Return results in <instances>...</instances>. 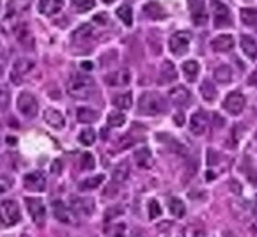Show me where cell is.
Wrapping results in <instances>:
<instances>
[{
  "instance_id": "1",
  "label": "cell",
  "mask_w": 257,
  "mask_h": 237,
  "mask_svg": "<svg viewBox=\"0 0 257 237\" xmlns=\"http://www.w3.org/2000/svg\"><path fill=\"white\" fill-rule=\"evenodd\" d=\"M94 89H96L94 80L87 75H75L67 82V92L75 99H87L93 96Z\"/></svg>"
},
{
  "instance_id": "2",
  "label": "cell",
  "mask_w": 257,
  "mask_h": 237,
  "mask_svg": "<svg viewBox=\"0 0 257 237\" xmlns=\"http://www.w3.org/2000/svg\"><path fill=\"white\" fill-rule=\"evenodd\" d=\"M138 110L146 115H161L167 112V101L156 92H146L138 99Z\"/></svg>"
},
{
  "instance_id": "3",
  "label": "cell",
  "mask_w": 257,
  "mask_h": 237,
  "mask_svg": "<svg viewBox=\"0 0 257 237\" xmlns=\"http://www.w3.org/2000/svg\"><path fill=\"white\" fill-rule=\"evenodd\" d=\"M22 220V212H20V207L14 200H4L0 202V221L7 227H13L18 221Z\"/></svg>"
},
{
  "instance_id": "4",
  "label": "cell",
  "mask_w": 257,
  "mask_h": 237,
  "mask_svg": "<svg viewBox=\"0 0 257 237\" xmlns=\"http://www.w3.org/2000/svg\"><path fill=\"white\" fill-rule=\"evenodd\" d=\"M16 106L20 114L25 115V117L32 118L37 115V110H39V105H37V99L32 96L31 92H22L18 96V101H16Z\"/></svg>"
},
{
  "instance_id": "5",
  "label": "cell",
  "mask_w": 257,
  "mask_h": 237,
  "mask_svg": "<svg viewBox=\"0 0 257 237\" xmlns=\"http://www.w3.org/2000/svg\"><path fill=\"white\" fill-rule=\"evenodd\" d=\"M27 209H29V214H31L32 221H34L37 227H43L44 220H46V209H44V204L41 202L39 198H25Z\"/></svg>"
},
{
  "instance_id": "6",
  "label": "cell",
  "mask_w": 257,
  "mask_h": 237,
  "mask_svg": "<svg viewBox=\"0 0 257 237\" xmlns=\"http://www.w3.org/2000/svg\"><path fill=\"white\" fill-rule=\"evenodd\" d=\"M188 46H190V32L179 30L168 39V48L174 55H183L185 52H188Z\"/></svg>"
},
{
  "instance_id": "7",
  "label": "cell",
  "mask_w": 257,
  "mask_h": 237,
  "mask_svg": "<svg viewBox=\"0 0 257 237\" xmlns=\"http://www.w3.org/2000/svg\"><path fill=\"white\" fill-rule=\"evenodd\" d=\"M69 209L73 211V214L80 216V218H87V216H91L94 212V204L91 198L71 197Z\"/></svg>"
},
{
  "instance_id": "8",
  "label": "cell",
  "mask_w": 257,
  "mask_h": 237,
  "mask_svg": "<svg viewBox=\"0 0 257 237\" xmlns=\"http://www.w3.org/2000/svg\"><path fill=\"white\" fill-rule=\"evenodd\" d=\"M23 186L29 191H34V193L44 191V188H46V176H44L43 172H31L23 179Z\"/></svg>"
},
{
  "instance_id": "9",
  "label": "cell",
  "mask_w": 257,
  "mask_h": 237,
  "mask_svg": "<svg viewBox=\"0 0 257 237\" xmlns=\"http://www.w3.org/2000/svg\"><path fill=\"white\" fill-rule=\"evenodd\" d=\"M245 96L241 92H230L229 96L224 99V108L229 112L230 115H239L245 108Z\"/></svg>"
},
{
  "instance_id": "10",
  "label": "cell",
  "mask_w": 257,
  "mask_h": 237,
  "mask_svg": "<svg viewBox=\"0 0 257 237\" xmlns=\"http://www.w3.org/2000/svg\"><path fill=\"white\" fill-rule=\"evenodd\" d=\"M105 82L110 87H126L129 85L131 82V73L128 69H117V71H112L108 75L105 76Z\"/></svg>"
},
{
  "instance_id": "11",
  "label": "cell",
  "mask_w": 257,
  "mask_h": 237,
  "mask_svg": "<svg viewBox=\"0 0 257 237\" xmlns=\"http://www.w3.org/2000/svg\"><path fill=\"white\" fill-rule=\"evenodd\" d=\"M32 69H34V60H31V59H18V60L14 62L13 75H11L13 84H20V82H22V76L29 75Z\"/></svg>"
},
{
  "instance_id": "12",
  "label": "cell",
  "mask_w": 257,
  "mask_h": 237,
  "mask_svg": "<svg viewBox=\"0 0 257 237\" xmlns=\"http://www.w3.org/2000/svg\"><path fill=\"white\" fill-rule=\"evenodd\" d=\"M213 14H215V27L222 29L230 23V14L225 4H222L220 0H213Z\"/></svg>"
},
{
  "instance_id": "13",
  "label": "cell",
  "mask_w": 257,
  "mask_h": 237,
  "mask_svg": "<svg viewBox=\"0 0 257 237\" xmlns=\"http://www.w3.org/2000/svg\"><path fill=\"white\" fill-rule=\"evenodd\" d=\"M190 129L197 136L204 135L206 129H208V115L204 114V112H195L190 117Z\"/></svg>"
},
{
  "instance_id": "14",
  "label": "cell",
  "mask_w": 257,
  "mask_h": 237,
  "mask_svg": "<svg viewBox=\"0 0 257 237\" xmlns=\"http://www.w3.org/2000/svg\"><path fill=\"white\" fill-rule=\"evenodd\" d=\"M192 5H190V11H192V20L197 27H202L208 23V13H206V9H204V4L200 0H190Z\"/></svg>"
},
{
  "instance_id": "15",
  "label": "cell",
  "mask_w": 257,
  "mask_h": 237,
  "mask_svg": "<svg viewBox=\"0 0 257 237\" xmlns=\"http://www.w3.org/2000/svg\"><path fill=\"white\" fill-rule=\"evenodd\" d=\"M168 97H170V101L174 103V105H186V103L190 101V90L186 87H183V85H176V87H172L170 90H168Z\"/></svg>"
},
{
  "instance_id": "16",
  "label": "cell",
  "mask_w": 257,
  "mask_h": 237,
  "mask_svg": "<svg viewBox=\"0 0 257 237\" xmlns=\"http://www.w3.org/2000/svg\"><path fill=\"white\" fill-rule=\"evenodd\" d=\"M176 78H177V69H176V66H174L172 62L165 60L163 64H161V69H160L158 84H160V85H167V84H170V82H174Z\"/></svg>"
},
{
  "instance_id": "17",
  "label": "cell",
  "mask_w": 257,
  "mask_h": 237,
  "mask_svg": "<svg viewBox=\"0 0 257 237\" xmlns=\"http://www.w3.org/2000/svg\"><path fill=\"white\" fill-rule=\"evenodd\" d=\"M211 48L215 52H230L234 48V37L230 34H222L211 41Z\"/></svg>"
},
{
  "instance_id": "18",
  "label": "cell",
  "mask_w": 257,
  "mask_h": 237,
  "mask_svg": "<svg viewBox=\"0 0 257 237\" xmlns=\"http://www.w3.org/2000/svg\"><path fill=\"white\" fill-rule=\"evenodd\" d=\"M44 122L48 124V126H52L53 129H62L64 127V124H66V120H64V117H62V114L59 110H53V108H48V110H44Z\"/></svg>"
},
{
  "instance_id": "19",
  "label": "cell",
  "mask_w": 257,
  "mask_h": 237,
  "mask_svg": "<svg viewBox=\"0 0 257 237\" xmlns=\"http://www.w3.org/2000/svg\"><path fill=\"white\" fill-rule=\"evenodd\" d=\"M52 211H53V216H55L61 223H71L69 209H67V206L64 202H61V200H53Z\"/></svg>"
},
{
  "instance_id": "20",
  "label": "cell",
  "mask_w": 257,
  "mask_h": 237,
  "mask_svg": "<svg viewBox=\"0 0 257 237\" xmlns=\"http://www.w3.org/2000/svg\"><path fill=\"white\" fill-rule=\"evenodd\" d=\"M239 44H241V50H243L245 55H247L248 59L256 60L257 59V41L254 39V37H250V35H241Z\"/></svg>"
},
{
  "instance_id": "21",
  "label": "cell",
  "mask_w": 257,
  "mask_h": 237,
  "mask_svg": "<svg viewBox=\"0 0 257 237\" xmlns=\"http://www.w3.org/2000/svg\"><path fill=\"white\" fill-rule=\"evenodd\" d=\"M133 158H135V161H137V165L140 168L153 167V154H151V150L147 149V147H140V149L135 150Z\"/></svg>"
},
{
  "instance_id": "22",
  "label": "cell",
  "mask_w": 257,
  "mask_h": 237,
  "mask_svg": "<svg viewBox=\"0 0 257 237\" xmlns=\"http://www.w3.org/2000/svg\"><path fill=\"white\" fill-rule=\"evenodd\" d=\"M62 9V0H41L39 11L46 16H53Z\"/></svg>"
},
{
  "instance_id": "23",
  "label": "cell",
  "mask_w": 257,
  "mask_h": 237,
  "mask_svg": "<svg viewBox=\"0 0 257 237\" xmlns=\"http://www.w3.org/2000/svg\"><path fill=\"white\" fill-rule=\"evenodd\" d=\"M142 11H144V14H146L147 18H151V20H161V18L167 16V13L163 11V7L158 5L156 2H147Z\"/></svg>"
},
{
  "instance_id": "24",
  "label": "cell",
  "mask_w": 257,
  "mask_h": 237,
  "mask_svg": "<svg viewBox=\"0 0 257 237\" xmlns=\"http://www.w3.org/2000/svg\"><path fill=\"white\" fill-rule=\"evenodd\" d=\"M16 37H18V41L25 46L27 50H32L34 48V37H32V34H31V30L27 29L25 25H22L20 29L16 30Z\"/></svg>"
},
{
  "instance_id": "25",
  "label": "cell",
  "mask_w": 257,
  "mask_h": 237,
  "mask_svg": "<svg viewBox=\"0 0 257 237\" xmlns=\"http://www.w3.org/2000/svg\"><path fill=\"white\" fill-rule=\"evenodd\" d=\"M168 211L174 218H183L186 214V206L183 202L181 198H170V202H168Z\"/></svg>"
},
{
  "instance_id": "26",
  "label": "cell",
  "mask_w": 257,
  "mask_h": 237,
  "mask_svg": "<svg viewBox=\"0 0 257 237\" xmlns=\"http://www.w3.org/2000/svg\"><path fill=\"white\" fill-rule=\"evenodd\" d=\"M128 176H129V167L126 163L117 165V167L114 168V172H112V179H114V182H117V184L126 182V180H128Z\"/></svg>"
},
{
  "instance_id": "27",
  "label": "cell",
  "mask_w": 257,
  "mask_h": 237,
  "mask_svg": "<svg viewBox=\"0 0 257 237\" xmlns=\"http://www.w3.org/2000/svg\"><path fill=\"white\" fill-rule=\"evenodd\" d=\"M105 182V176H93V177H87L85 180H82L78 184V189L82 191H87V189H96Z\"/></svg>"
},
{
  "instance_id": "28",
  "label": "cell",
  "mask_w": 257,
  "mask_h": 237,
  "mask_svg": "<svg viewBox=\"0 0 257 237\" xmlns=\"http://www.w3.org/2000/svg\"><path fill=\"white\" fill-rule=\"evenodd\" d=\"M213 76H215V80H217L218 84H229L230 80H232V69L229 66H220L213 71Z\"/></svg>"
},
{
  "instance_id": "29",
  "label": "cell",
  "mask_w": 257,
  "mask_h": 237,
  "mask_svg": "<svg viewBox=\"0 0 257 237\" xmlns=\"http://www.w3.org/2000/svg\"><path fill=\"white\" fill-rule=\"evenodd\" d=\"M97 117H99V114L91 110V108H78V112H76V118L84 124L94 122V120H97Z\"/></svg>"
},
{
  "instance_id": "30",
  "label": "cell",
  "mask_w": 257,
  "mask_h": 237,
  "mask_svg": "<svg viewBox=\"0 0 257 237\" xmlns=\"http://www.w3.org/2000/svg\"><path fill=\"white\" fill-rule=\"evenodd\" d=\"M200 96L206 99V101H215L217 99V89H215V85L211 84V82H202V85H200Z\"/></svg>"
},
{
  "instance_id": "31",
  "label": "cell",
  "mask_w": 257,
  "mask_h": 237,
  "mask_svg": "<svg viewBox=\"0 0 257 237\" xmlns=\"http://www.w3.org/2000/svg\"><path fill=\"white\" fill-rule=\"evenodd\" d=\"M131 103H133V97L129 92L119 94V96L114 97V105L115 108H119V110H129V108H131Z\"/></svg>"
},
{
  "instance_id": "32",
  "label": "cell",
  "mask_w": 257,
  "mask_h": 237,
  "mask_svg": "<svg viewBox=\"0 0 257 237\" xmlns=\"http://www.w3.org/2000/svg\"><path fill=\"white\" fill-rule=\"evenodd\" d=\"M239 18H241V23H245V25H257V9H241Z\"/></svg>"
},
{
  "instance_id": "33",
  "label": "cell",
  "mask_w": 257,
  "mask_h": 237,
  "mask_svg": "<svg viewBox=\"0 0 257 237\" xmlns=\"http://www.w3.org/2000/svg\"><path fill=\"white\" fill-rule=\"evenodd\" d=\"M199 64H197V60H186L183 62V73H185L186 76H188V80H195L197 78V75H199Z\"/></svg>"
},
{
  "instance_id": "34",
  "label": "cell",
  "mask_w": 257,
  "mask_h": 237,
  "mask_svg": "<svg viewBox=\"0 0 257 237\" xmlns=\"http://www.w3.org/2000/svg\"><path fill=\"white\" fill-rule=\"evenodd\" d=\"M117 18H119L121 22L124 23V25H131L133 23V13H131V7L129 5H121L119 9H117Z\"/></svg>"
},
{
  "instance_id": "35",
  "label": "cell",
  "mask_w": 257,
  "mask_h": 237,
  "mask_svg": "<svg viewBox=\"0 0 257 237\" xmlns=\"http://www.w3.org/2000/svg\"><path fill=\"white\" fill-rule=\"evenodd\" d=\"M78 142L82 145H85V147L93 145L94 142H96V131H94V129H84V131L78 135Z\"/></svg>"
},
{
  "instance_id": "36",
  "label": "cell",
  "mask_w": 257,
  "mask_h": 237,
  "mask_svg": "<svg viewBox=\"0 0 257 237\" xmlns=\"http://www.w3.org/2000/svg\"><path fill=\"white\" fill-rule=\"evenodd\" d=\"M126 124V117L121 112H110L108 114V126L110 127H121Z\"/></svg>"
},
{
  "instance_id": "37",
  "label": "cell",
  "mask_w": 257,
  "mask_h": 237,
  "mask_svg": "<svg viewBox=\"0 0 257 237\" xmlns=\"http://www.w3.org/2000/svg\"><path fill=\"white\" fill-rule=\"evenodd\" d=\"M71 5L78 11V13H87L94 7V0H71Z\"/></svg>"
},
{
  "instance_id": "38",
  "label": "cell",
  "mask_w": 257,
  "mask_h": 237,
  "mask_svg": "<svg viewBox=\"0 0 257 237\" xmlns=\"http://www.w3.org/2000/svg\"><path fill=\"white\" fill-rule=\"evenodd\" d=\"M94 30L91 25H82L78 30L75 32V39H89V37H93Z\"/></svg>"
},
{
  "instance_id": "39",
  "label": "cell",
  "mask_w": 257,
  "mask_h": 237,
  "mask_svg": "<svg viewBox=\"0 0 257 237\" xmlns=\"http://www.w3.org/2000/svg\"><path fill=\"white\" fill-rule=\"evenodd\" d=\"M149 218L151 220H156V218H160L161 216V207H160V204L156 202V200H149Z\"/></svg>"
},
{
  "instance_id": "40",
  "label": "cell",
  "mask_w": 257,
  "mask_h": 237,
  "mask_svg": "<svg viewBox=\"0 0 257 237\" xmlns=\"http://www.w3.org/2000/svg\"><path fill=\"white\" fill-rule=\"evenodd\" d=\"M96 167V163H94V156L91 152H85L82 154V168L84 170H93Z\"/></svg>"
},
{
  "instance_id": "41",
  "label": "cell",
  "mask_w": 257,
  "mask_h": 237,
  "mask_svg": "<svg viewBox=\"0 0 257 237\" xmlns=\"http://www.w3.org/2000/svg\"><path fill=\"white\" fill-rule=\"evenodd\" d=\"M9 189H11V179H9V177L0 176V193H5V191H9Z\"/></svg>"
},
{
  "instance_id": "42",
  "label": "cell",
  "mask_w": 257,
  "mask_h": 237,
  "mask_svg": "<svg viewBox=\"0 0 257 237\" xmlns=\"http://www.w3.org/2000/svg\"><path fill=\"white\" fill-rule=\"evenodd\" d=\"M7 103H9L7 92H5L4 89H0V110H4L5 106H7Z\"/></svg>"
},
{
  "instance_id": "43",
  "label": "cell",
  "mask_w": 257,
  "mask_h": 237,
  "mask_svg": "<svg viewBox=\"0 0 257 237\" xmlns=\"http://www.w3.org/2000/svg\"><path fill=\"white\" fill-rule=\"evenodd\" d=\"M106 14L105 13H99L94 16V23H97V25H106Z\"/></svg>"
},
{
  "instance_id": "44",
  "label": "cell",
  "mask_w": 257,
  "mask_h": 237,
  "mask_svg": "<svg viewBox=\"0 0 257 237\" xmlns=\"http://www.w3.org/2000/svg\"><path fill=\"white\" fill-rule=\"evenodd\" d=\"M176 124H177V126H183V124H185V120H183V115L181 114L176 115Z\"/></svg>"
},
{
  "instance_id": "45",
  "label": "cell",
  "mask_w": 257,
  "mask_h": 237,
  "mask_svg": "<svg viewBox=\"0 0 257 237\" xmlns=\"http://www.w3.org/2000/svg\"><path fill=\"white\" fill-rule=\"evenodd\" d=\"M82 69L91 71V69H93V64H91V62H82Z\"/></svg>"
},
{
  "instance_id": "46",
  "label": "cell",
  "mask_w": 257,
  "mask_h": 237,
  "mask_svg": "<svg viewBox=\"0 0 257 237\" xmlns=\"http://www.w3.org/2000/svg\"><path fill=\"white\" fill-rule=\"evenodd\" d=\"M230 186L234 188V189H232V191H234V193L238 195V193H239V184H238V182H234V180H232V182H230Z\"/></svg>"
},
{
  "instance_id": "47",
  "label": "cell",
  "mask_w": 257,
  "mask_h": 237,
  "mask_svg": "<svg viewBox=\"0 0 257 237\" xmlns=\"http://www.w3.org/2000/svg\"><path fill=\"white\" fill-rule=\"evenodd\" d=\"M61 168H62V167H61V163H59V161L55 163V165H53V172H55V174H57V172H61Z\"/></svg>"
},
{
  "instance_id": "48",
  "label": "cell",
  "mask_w": 257,
  "mask_h": 237,
  "mask_svg": "<svg viewBox=\"0 0 257 237\" xmlns=\"http://www.w3.org/2000/svg\"><path fill=\"white\" fill-rule=\"evenodd\" d=\"M215 177H217V176H213V172H208V174H206V179H208V180H213Z\"/></svg>"
},
{
  "instance_id": "49",
  "label": "cell",
  "mask_w": 257,
  "mask_h": 237,
  "mask_svg": "<svg viewBox=\"0 0 257 237\" xmlns=\"http://www.w3.org/2000/svg\"><path fill=\"white\" fill-rule=\"evenodd\" d=\"M254 212H256V216H257V197H256V200H254Z\"/></svg>"
},
{
  "instance_id": "50",
  "label": "cell",
  "mask_w": 257,
  "mask_h": 237,
  "mask_svg": "<svg viewBox=\"0 0 257 237\" xmlns=\"http://www.w3.org/2000/svg\"><path fill=\"white\" fill-rule=\"evenodd\" d=\"M105 4H112V2H115V0H103Z\"/></svg>"
},
{
  "instance_id": "51",
  "label": "cell",
  "mask_w": 257,
  "mask_h": 237,
  "mask_svg": "<svg viewBox=\"0 0 257 237\" xmlns=\"http://www.w3.org/2000/svg\"><path fill=\"white\" fill-rule=\"evenodd\" d=\"M0 2H2V0H0Z\"/></svg>"
}]
</instances>
